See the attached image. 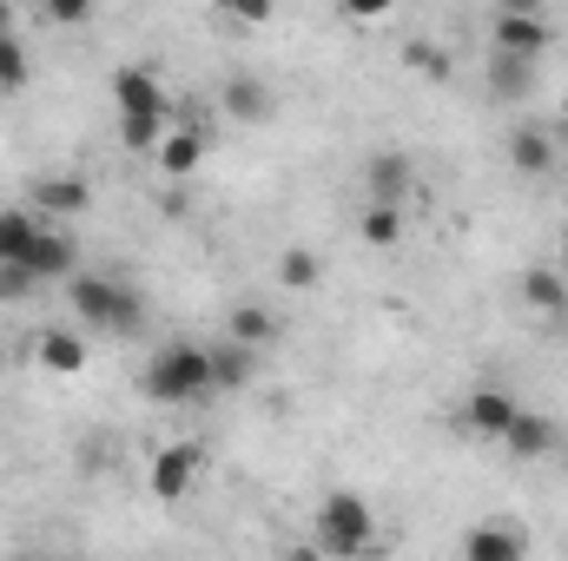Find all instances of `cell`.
I'll use <instances>...</instances> for the list:
<instances>
[{"mask_svg": "<svg viewBox=\"0 0 568 561\" xmlns=\"http://www.w3.org/2000/svg\"><path fill=\"white\" fill-rule=\"evenodd\" d=\"M311 536H317V555L324 561H364L377 549V516H371V502H364L357 489H331V496L317 502Z\"/></svg>", "mask_w": 568, "mask_h": 561, "instance_id": "6da1fadb", "label": "cell"}, {"mask_svg": "<svg viewBox=\"0 0 568 561\" xmlns=\"http://www.w3.org/2000/svg\"><path fill=\"white\" fill-rule=\"evenodd\" d=\"M145 397H152V404H199V397H212V350H199V344H165V350L145 364Z\"/></svg>", "mask_w": 568, "mask_h": 561, "instance_id": "7a4b0ae2", "label": "cell"}, {"mask_svg": "<svg viewBox=\"0 0 568 561\" xmlns=\"http://www.w3.org/2000/svg\"><path fill=\"white\" fill-rule=\"evenodd\" d=\"M67 297H73V317H87V324H100V330H120V337H126V330L145 324L140 290L100 278V272H73V278H67Z\"/></svg>", "mask_w": 568, "mask_h": 561, "instance_id": "3957f363", "label": "cell"}, {"mask_svg": "<svg viewBox=\"0 0 568 561\" xmlns=\"http://www.w3.org/2000/svg\"><path fill=\"white\" fill-rule=\"evenodd\" d=\"M113 100H120V126H172V100H165L152 67H120Z\"/></svg>", "mask_w": 568, "mask_h": 561, "instance_id": "277c9868", "label": "cell"}, {"mask_svg": "<svg viewBox=\"0 0 568 561\" xmlns=\"http://www.w3.org/2000/svg\"><path fill=\"white\" fill-rule=\"evenodd\" d=\"M549 40H556V27L529 7V0H509L503 13H496V40H489V53H509V60H542L549 53Z\"/></svg>", "mask_w": 568, "mask_h": 561, "instance_id": "5b68a950", "label": "cell"}, {"mask_svg": "<svg viewBox=\"0 0 568 561\" xmlns=\"http://www.w3.org/2000/svg\"><path fill=\"white\" fill-rule=\"evenodd\" d=\"M199 469H205V449H199V442H165V449L152 456V496H159V502H179V496L199 482Z\"/></svg>", "mask_w": 568, "mask_h": 561, "instance_id": "8992f818", "label": "cell"}, {"mask_svg": "<svg viewBox=\"0 0 568 561\" xmlns=\"http://www.w3.org/2000/svg\"><path fill=\"white\" fill-rule=\"evenodd\" d=\"M516 417H523V404H516L509 390H496V384H483V390L463 404V429H469V436H489V442H503Z\"/></svg>", "mask_w": 568, "mask_h": 561, "instance_id": "52a82bcc", "label": "cell"}, {"mask_svg": "<svg viewBox=\"0 0 568 561\" xmlns=\"http://www.w3.org/2000/svg\"><path fill=\"white\" fill-rule=\"evenodd\" d=\"M364 178H371V205H397V212H404V198H410V185H417V172H410L404 152H371Z\"/></svg>", "mask_w": 568, "mask_h": 561, "instance_id": "ba28073f", "label": "cell"}, {"mask_svg": "<svg viewBox=\"0 0 568 561\" xmlns=\"http://www.w3.org/2000/svg\"><path fill=\"white\" fill-rule=\"evenodd\" d=\"M523 555H529V542H523L516 522H476L463 536V561H523Z\"/></svg>", "mask_w": 568, "mask_h": 561, "instance_id": "9c48e42d", "label": "cell"}, {"mask_svg": "<svg viewBox=\"0 0 568 561\" xmlns=\"http://www.w3.org/2000/svg\"><path fill=\"white\" fill-rule=\"evenodd\" d=\"M219 100H225V113H232L239 126H258V120H272V86H265L258 73H232V80L219 86Z\"/></svg>", "mask_w": 568, "mask_h": 561, "instance_id": "30bf717a", "label": "cell"}, {"mask_svg": "<svg viewBox=\"0 0 568 561\" xmlns=\"http://www.w3.org/2000/svg\"><path fill=\"white\" fill-rule=\"evenodd\" d=\"M73 265H80V252H73V238L67 232H40V245L27 252V265L20 272H33V278H73Z\"/></svg>", "mask_w": 568, "mask_h": 561, "instance_id": "8fae6325", "label": "cell"}, {"mask_svg": "<svg viewBox=\"0 0 568 561\" xmlns=\"http://www.w3.org/2000/svg\"><path fill=\"white\" fill-rule=\"evenodd\" d=\"M199 159H205V133L199 126H165V140H159V172L165 178L199 172Z\"/></svg>", "mask_w": 568, "mask_h": 561, "instance_id": "7c38bea8", "label": "cell"}, {"mask_svg": "<svg viewBox=\"0 0 568 561\" xmlns=\"http://www.w3.org/2000/svg\"><path fill=\"white\" fill-rule=\"evenodd\" d=\"M509 165H516L523 178H542V172H556V140H549L542 126H516V140H509Z\"/></svg>", "mask_w": 568, "mask_h": 561, "instance_id": "4fadbf2b", "label": "cell"}, {"mask_svg": "<svg viewBox=\"0 0 568 561\" xmlns=\"http://www.w3.org/2000/svg\"><path fill=\"white\" fill-rule=\"evenodd\" d=\"M87 198H93V185L73 178V172L40 178V185H33V218H40V212H87Z\"/></svg>", "mask_w": 568, "mask_h": 561, "instance_id": "5bb4252c", "label": "cell"}, {"mask_svg": "<svg viewBox=\"0 0 568 561\" xmlns=\"http://www.w3.org/2000/svg\"><path fill=\"white\" fill-rule=\"evenodd\" d=\"M503 442H509V456L536 462V456H549V449H556V422L536 417V410H523V417L509 422V436H503Z\"/></svg>", "mask_w": 568, "mask_h": 561, "instance_id": "9a60e30c", "label": "cell"}, {"mask_svg": "<svg viewBox=\"0 0 568 561\" xmlns=\"http://www.w3.org/2000/svg\"><path fill=\"white\" fill-rule=\"evenodd\" d=\"M252 377H258V357H252L245 344H232V337H225V344L212 350V390H245Z\"/></svg>", "mask_w": 568, "mask_h": 561, "instance_id": "2e32d148", "label": "cell"}, {"mask_svg": "<svg viewBox=\"0 0 568 561\" xmlns=\"http://www.w3.org/2000/svg\"><path fill=\"white\" fill-rule=\"evenodd\" d=\"M40 218L33 212H0V265H27V252L40 245Z\"/></svg>", "mask_w": 568, "mask_h": 561, "instance_id": "e0dca14e", "label": "cell"}, {"mask_svg": "<svg viewBox=\"0 0 568 561\" xmlns=\"http://www.w3.org/2000/svg\"><path fill=\"white\" fill-rule=\"evenodd\" d=\"M523 304L542 310V317H562L568 310V284L556 278L549 265H529V272H523Z\"/></svg>", "mask_w": 568, "mask_h": 561, "instance_id": "ac0fdd59", "label": "cell"}, {"mask_svg": "<svg viewBox=\"0 0 568 561\" xmlns=\"http://www.w3.org/2000/svg\"><path fill=\"white\" fill-rule=\"evenodd\" d=\"M529 86H536V67H529V60L489 53V93H496V100H529Z\"/></svg>", "mask_w": 568, "mask_h": 561, "instance_id": "d6986e66", "label": "cell"}, {"mask_svg": "<svg viewBox=\"0 0 568 561\" xmlns=\"http://www.w3.org/2000/svg\"><path fill=\"white\" fill-rule=\"evenodd\" d=\"M40 364H47L53 377H80V370H87V344H80L73 330H47V337H40Z\"/></svg>", "mask_w": 568, "mask_h": 561, "instance_id": "ffe728a7", "label": "cell"}, {"mask_svg": "<svg viewBox=\"0 0 568 561\" xmlns=\"http://www.w3.org/2000/svg\"><path fill=\"white\" fill-rule=\"evenodd\" d=\"M272 337H278V317H272L265 304H239V310H232V344L258 350V344H272Z\"/></svg>", "mask_w": 568, "mask_h": 561, "instance_id": "44dd1931", "label": "cell"}, {"mask_svg": "<svg viewBox=\"0 0 568 561\" xmlns=\"http://www.w3.org/2000/svg\"><path fill=\"white\" fill-rule=\"evenodd\" d=\"M397 238H404V212H397V205H371V212H364V245L384 252V245H397Z\"/></svg>", "mask_w": 568, "mask_h": 561, "instance_id": "7402d4cb", "label": "cell"}, {"mask_svg": "<svg viewBox=\"0 0 568 561\" xmlns=\"http://www.w3.org/2000/svg\"><path fill=\"white\" fill-rule=\"evenodd\" d=\"M317 272H324V265H317V252H304V245H291V252L278 258V278L291 284V290H311Z\"/></svg>", "mask_w": 568, "mask_h": 561, "instance_id": "603a6c76", "label": "cell"}, {"mask_svg": "<svg viewBox=\"0 0 568 561\" xmlns=\"http://www.w3.org/2000/svg\"><path fill=\"white\" fill-rule=\"evenodd\" d=\"M0 86H7V93L27 86V53H20L13 40H0Z\"/></svg>", "mask_w": 568, "mask_h": 561, "instance_id": "cb8c5ba5", "label": "cell"}, {"mask_svg": "<svg viewBox=\"0 0 568 561\" xmlns=\"http://www.w3.org/2000/svg\"><path fill=\"white\" fill-rule=\"evenodd\" d=\"M33 272H20V265H0V304H20V297H33Z\"/></svg>", "mask_w": 568, "mask_h": 561, "instance_id": "d4e9b609", "label": "cell"}, {"mask_svg": "<svg viewBox=\"0 0 568 561\" xmlns=\"http://www.w3.org/2000/svg\"><path fill=\"white\" fill-rule=\"evenodd\" d=\"M410 67H417V73H429V80H449V53H436L429 40H417V47H410Z\"/></svg>", "mask_w": 568, "mask_h": 561, "instance_id": "484cf974", "label": "cell"}, {"mask_svg": "<svg viewBox=\"0 0 568 561\" xmlns=\"http://www.w3.org/2000/svg\"><path fill=\"white\" fill-rule=\"evenodd\" d=\"M87 13H93L87 0H53V7H47V20H60V27H80Z\"/></svg>", "mask_w": 568, "mask_h": 561, "instance_id": "4316f807", "label": "cell"}, {"mask_svg": "<svg viewBox=\"0 0 568 561\" xmlns=\"http://www.w3.org/2000/svg\"><path fill=\"white\" fill-rule=\"evenodd\" d=\"M7 27H13V13H7V7H0V40H13V33H7Z\"/></svg>", "mask_w": 568, "mask_h": 561, "instance_id": "83f0119b", "label": "cell"}, {"mask_svg": "<svg viewBox=\"0 0 568 561\" xmlns=\"http://www.w3.org/2000/svg\"><path fill=\"white\" fill-rule=\"evenodd\" d=\"M278 561H324V555H317V549H304V555H278Z\"/></svg>", "mask_w": 568, "mask_h": 561, "instance_id": "f1b7e54d", "label": "cell"}, {"mask_svg": "<svg viewBox=\"0 0 568 561\" xmlns=\"http://www.w3.org/2000/svg\"><path fill=\"white\" fill-rule=\"evenodd\" d=\"M562 113H568V93H562Z\"/></svg>", "mask_w": 568, "mask_h": 561, "instance_id": "f546056e", "label": "cell"}]
</instances>
